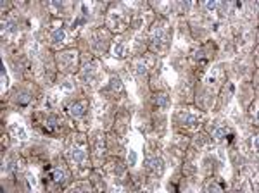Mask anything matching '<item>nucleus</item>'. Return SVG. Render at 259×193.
I'll use <instances>...</instances> for the list:
<instances>
[{
  "mask_svg": "<svg viewBox=\"0 0 259 193\" xmlns=\"http://www.w3.org/2000/svg\"><path fill=\"white\" fill-rule=\"evenodd\" d=\"M185 124L195 126V124H197V117H195V115H187V117H185Z\"/></svg>",
  "mask_w": 259,
  "mask_h": 193,
  "instance_id": "nucleus-9",
  "label": "nucleus"
},
{
  "mask_svg": "<svg viewBox=\"0 0 259 193\" xmlns=\"http://www.w3.org/2000/svg\"><path fill=\"white\" fill-rule=\"evenodd\" d=\"M114 54L118 55V57H123V43H118V45H116Z\"/></svg>",
  "mask_w": 259,
  "mask_h": 193,
  "instance_id": "nucleus-12",
  "label": "nucleus"
},
{
  "mask_svg": "<svg viewBox=\"0 0 259 193\" xmlns=\"http://www.w3.org/2000/svg\"><path fill=\"white\" fill-rule=\"evenodd\" d=\"M147 167L151 169L152 172H157V174H161L163 172V160L161 159H151V160H147Z\"/></svg>",
  "mask_w": 259,
  "mask_h": 193,
  "instance_id": "nucleus-1",
  "label": "nucleus"
},
{
  "mask_svg": "<svg viewBox=\"0 0 259 193\" xmlns=\"http://www.w3.org/2000/svg\"><path fill=\"white\" fill-rule=\"evenodd\" d=\"M111 83H112V84H111V88H118V90L121 88V81H119V79H112Z\"/></svg>",
  "mask_w": 259,
  "mask_h": 193,
  "instance_id": "nucleus-13",
  "label": "nucleus"
},
{
  "mask_svg": "<svg viewBox=\"0 0 259 193\" xmlns=\"http://www.w3.org/2000/svg\"><path fill=\"white\" fill-rule=\"evenodd\" d=\"M57 126H59V121H57V117H48V119H47V124H45V129H47V131H54Z\"/></svg>",
  "mask_w": 259,
  "mask_h": 193,
  "instance_id": "nucleus-3",
  "label": "nucleus"
},
{
  "mask_svg": "<svg viewBox=\"0 0 259 193\" xmlns=\"http://www.w3.org/2000/svg\"><path fill=\"white\" fill-rule=\"evenodd\" d=\"M214 134H216V138H223V136H226V134H228V128H225V126L218 128Z\"/></svg>",
  "mask_w": 259,
  "mask_h": 193,
  "instance_id": "nucleus-7",
  "label": "nucleus"
},
{
  "mask_svg": "<svg viewBox=\"0 0 259 193\" xmlns=\"http://www.w3.org/2000/svg\"><path fill=\"white\" fill-rule=\"evenodd\" d=\"M30 93H23V95H21V98H19V102H21V105H26V103L30 102Z\"/></svg>",
  "mask_w": 259,
  "mask_h": 193,
  "instance_id": "nucleus-10",
  "label": "nucleus"
},
{
  "mask_svg": "<svg viewBox=\"0 0 259 193\" xmlns=\"http://www.w3.org/2000/svg\"><path fill=\"white\" fill-rule=\"evenodd\" d=\"M50 178H52L55 183H62V181H64V172H62L60 169H55V171H52Z\"/></svg>",
  "mask_w": 259,
  "mask_h": 193,
  "instance_id": "nucleus-4",
  "label": "nucleus"
},
{
  "mask_svg": "<svg viewBox=\"0 0 259 193\" xmlns=\"http://www.w3.org/2000/svg\"><path fill=\"white\" fill-rule=\"evenodd\" d=\"M218 5H219L218 2H207V9H216Z\"/></svg>",
  "mask_w": 259,
  "mask_h": 193,
  "instance_id": "nucleus-15",
  "label": "nucleus"
},
{
  "mask_svg": "<svg viewBox=\"0 0 259 193\" xmlns=\"http://www.w3.org/2000/svg\"><path fill=\"white\" fill-rule=\"evenodd\" d=\"M69 114L74 115V117H79V115L85 114V103H74L69 107Z\"/></svg>",
  "mask_w": 259,
  "mask_h": 193,
  "instance_id": "nucleus-2",
  "label": "nucleus"
},
{
  "mask_svg": "<svg viewBox=\"0 0 259 193\" xmlns=\"http://www.w3.org/2000/svg\"><path fill=\"white\" fill-rule=\"evenodd\" d=\"M163 36H164V35H163V31L156 33V35H154V42H156V43H157V42H161V40H163Z\"/></svg>",
  "mask_w": 259,
  "mask_h": 193,
  "instance_id": "nucleus-14",
  "label": "nucleus"
},
{
  "mask_svg": "<svg viewBox=\"0 0 259 193\" xmlns=\"http://www.w3.org/2000/svg\"><path fill=\"white\" fill-rule=\"evenodd\" d=\"M135 162H137V153H135V152H130V155H128V164L133 166Z\"/></svg>",
  "mask_w": 259,
  "mask_h": 193,
  "instance_id": "nucleus-11",
  "label": "nucleus"
},
{
  "mask_svg": "<svg viewBox=\"0 0 259 193\" xmlns=\"http://www.w3.org/2000/svg\"><path fill=\"white\" fill-rule=\"evenodd\" d=\"M52 38H54V42H60V40H64V31H62V30H55L54 35H52Z\"/></svg>",
  "mask_w": 259,
  "mask_h": 193,
  "instance_id": "nucleus-8",
  "label": "nucleus"
},
{
  "mask_svg": "<svg viewBox=\"0 0 259 193\" xmlns=\"http://www.w3.org/2000/svg\"><path fill=\"white\" fill-rule=\"evenodd\" d=\"M71 157L76 160V162H83V159H85V152L83 150H79V148H74L71 153Z\"/></svg>",
  "mask_w": 259,
  "mask_h": 193,
  "instance_id": "nucleus-5",
  "label": "nucleus"
},
{
  "mask_svg": "<svg viewBox=\"0 0 259 193\" xmlns=\"http://www.w3.org/2000/svg\"><path fill=\"white\" fill-rule=\"evenodd\" d=\"M137 72H138V74H144V72H145V66L138 64V67H137Z\"/></svg>",
  "mask_w": 259,
  "mask_h": 193,
  "instance_id": "nucleus-16",
  "label": "nucleus"
},
{
  "mask_svg": "<svg viewBox=\"0 0 259 193\" xmlns=\"http://www.w3.org/2000/svg\"><path fill=\"white\" fill-rule=\"evenodd\" d=\"M156 103L157 105H161V107H166V105H168V95H166V93L157 95L156 96Z\"/></svg>",
  "mask_w": 259,
  "mask_h": 193,
  "instance_id": "nucleus-6",
  "label": "nucleus"
}]
</instances>
